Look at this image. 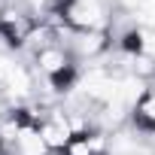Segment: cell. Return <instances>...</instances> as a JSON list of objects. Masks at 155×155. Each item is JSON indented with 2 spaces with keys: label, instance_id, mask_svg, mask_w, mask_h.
<instances>
[{
  "label": "cell",
  "instance_id": "cell-6",
  "mask_svg": "<svg viewBox=\"0 0 155 155\" xmlns=\"http://www.w3.org/2000/svg\"><path fill=\"white\" fill-rule=\"evenodd\" d=\"M140 18L146 25H155V0H146V3L140 6Z\"/></svg>",
  "mask_w": 155,
  "mask_h": 155
},
{
  "label": "cell",
  "instance_id": "cell-8",
  "mask_svg": "<svg viewBox=\"0 0 155 155\" xmlns=\"http://www.w3.org/2000/svg\"><path fill=\"white\" fill-rule=\"evenodd\" d=\"M140 113H143L149 122H155V97H149V101L143 104V110H140Z\"/></svg>",
  "mask_w": 155,
  "mask_h": 155
},
{
  "label": "cell",
  "instance_id": "cell-3",
  "mask_svg": "<svg viewBox=\"0 0 155 155\" xmlns=\"http://www.w3.org/2000/svg\"><path fill=\"white\" fill-rule=\"evenodd\" d=\"M97 15H101V6H88V3H79V0L70 6V21H73V25L91 28V25L97 21Z\"/></svg>",
  "mask_w": 155,
  "mask_h": 155
},
{
  "label": "cell",
  "instance_id": "cell-1",
  "mask_svg": "<svg viewBox=\"0 0 155 155\" xmlns=\"http://www.w3.org/2000/svg\"><path fill=\"white\" fill-rule=\"evenodd\" d=\"M43 140L49 146H67L70 143V125L64 119H52L43 125Z\"/></svg>",
  "mask_w": 155,
  "mask_h": 155
},
{
  "label": "cell",
  "instance_id": "cell-4",
  "mask_svg": "<svg viewBox=\"0 0 155 155\" xmlns=\"http://www.w3.org/2000/svg\"><path fill=\"white\" fill-rule=\"evenodd\" d=\"M18 149H21V155H43V149H46V140H43V134H37V131H21L18 134Z\"/></svg>",
  "mask_w": 155,
  "mask_h": 155
},
{
  "label": "cell",
  "instance_id": "cell-9",
  "mask_svg": "<svg viewBox=\"0 0 155 155\" xmlns=\"http://www.w3.org/2000/svg\"><path fill=\"white\" fill-rule=\"evenodd\" d=\"M70 152H73V155H88V143H76Z\"/></svg>",
  "mask_w": 155,
  "mask_h": 155
},
{
  "label": "cell",
  "instance_id": "cell-5",
  "mask_svg": "<svg viewBox=\"0 0 155 155\" xmlns=\"http://www.w3.org/2000/svg\"><path fill=\"white\" fill-rule=\"evenodd\" d=\"M64 64H67V61H64V55H61L58 49H46V52L40 55V67H43L46 73H61Z\"/></svg>",
  "mask_w": 155,
  "mask_h": 155
},
{
  "label": "cell",
  "instance_id": "cell-10",
  "mask_svg": "<svg viewBox=\"0 0 155 155\" xmlns=\"http://www.w3.org/2000/svg\"><path fill=\"white\" fill-rule=\"evenodd\" d=\"M143 3H146V0H125V6H131V9H140Z\"/></svg>",
  "mask_w": 155,
  "mask_h": 155
},
{
  "label": "cell",
  "instance_id": "cell-2",
  "mask_svg": "<svg viewBox=\"0 0 155 155\" xmlns=\"http://www.w3.org/2000/svg\"><path fill=\"white\" fill-rule=\"evenodd\" d=\"M0 76L6 79V85H9L15 94H25V91H28V73H25L21 67H15V64H9V61H0Z\"/></svg>",
  "mask_w": 155,
  "mask_h": 155
},
{
  "label": "cell",
  "instance_id": "cell-7",
  "mask_svg": "<svg viewBox=\"0 0 155 155\" xmlns=\"http://www.w3.org/2000/svg\"><path fill=\"white\" fill-rule=\"evenodd\" d=\"M140 49L155 55V34H140Z\"/></svg>",
  "mask_w": 155,
  "mask_h": 155
}]
</instances>
